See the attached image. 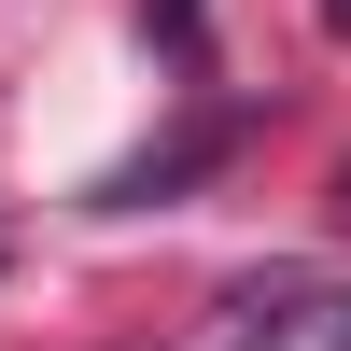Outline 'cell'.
Listing matches in <instances>:
<instances>
[{
	"label": "cell",
	"mask_w": 351,
	"mask_h": 351,
	"mask_svg": "<svg viewBox=\"0 0 351 351\" xmlns=\"http://www.w3.org/2000/svg\"><path fill=\"white\" fill-rule=\"evenodd\" d=\"M225 351H351V267H267L225 295Z\"/></svg>",
	"instance_id": "6da1fadb"
},
{
	"label": "cell",
	"mask_w": 351,
	"mask_h": 351,
	"mask_svg": "<svg viewBox=\"0 0 351 351\" xmlns=\"http://www.w3.org/2000/svg\"><path fill=\"white\" fill-rule=\"evenodd\" d=\"M324 14H337V28H351V0H324Z\"/></svg>",
	"instance_id": "7a4b0ae2"
}]
</instances>
